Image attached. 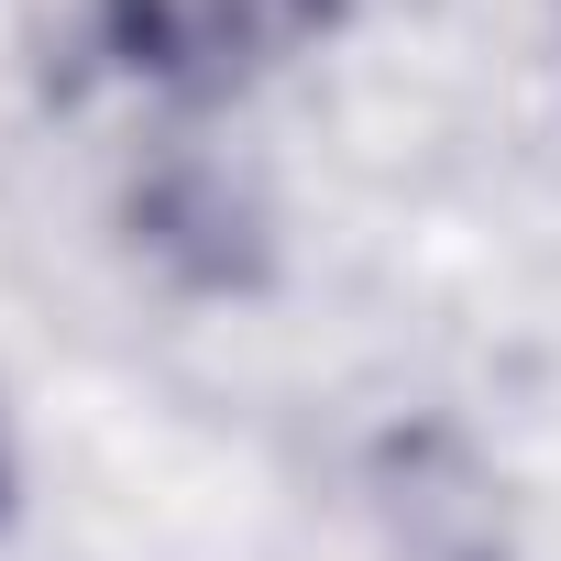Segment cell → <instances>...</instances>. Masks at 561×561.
Listing matches in <instances>:
<instances>
[{
  "label": "cell",
  "mask_w": 561,
  "mask_h": 561,
  "mask_svg": "<svg viewBox=\"0 0 561 561\" xmlns=\"http://www.w3.org/2000/svg\"><path fill=\"white\" fill-rule=\"evenodd\" d=\"M298 0H133V23H154L165 45L187 56H231V45H264Z\"/></svg>",
  "instance_id": "cell-1"
}]
</instances>
